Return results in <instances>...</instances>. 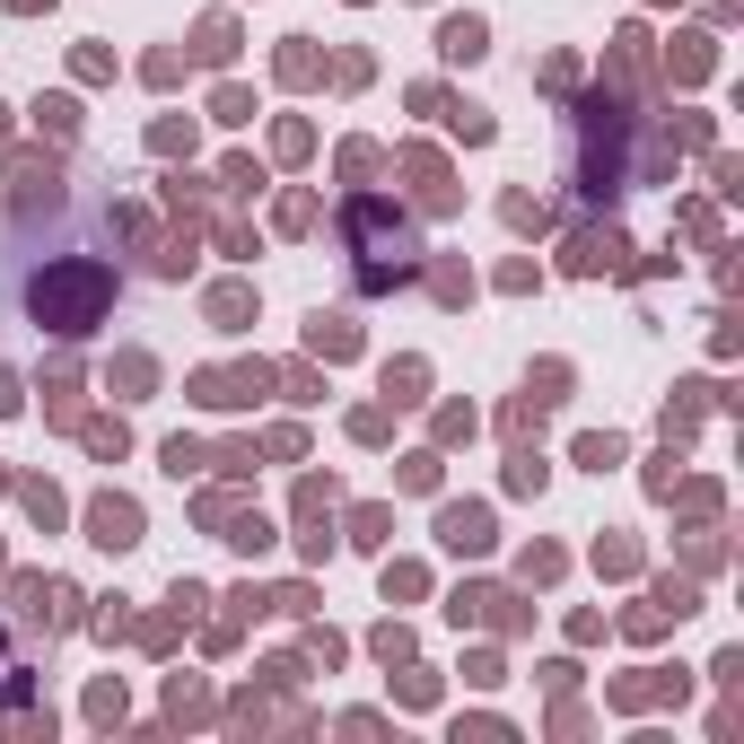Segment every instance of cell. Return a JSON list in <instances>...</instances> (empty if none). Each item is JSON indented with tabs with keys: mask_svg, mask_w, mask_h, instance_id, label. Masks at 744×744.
<instances>
[{
	"mask_svg": "<svg viewBox=\"0 0 744 744\" xmlns=\"http://www.w3.org/2000/svg\"><path fill=\"white\" fill-rule=\"evenodd\" d=\"M621 124H630V115H621L605 88L578 106V193H587V202H614V193H630V167H621Z\"/></svg>",
	"mask_w": 744,
	"mask_h": 744,
	"instance_id": "cell-3",
	"label": "cell"
},
{
	"mask_svg": "<svg viewBox=\"0 0 744 744\" xmlns=\"http://www.w3.org/2000/svg\"><path fill=\"white\" fill-rule=\"evenodd\" d=\"M246 316H254V289H237V280L211 289V325H220V333H246Z\"/></svg>",
	"mask_w": 744,
	"mask_h": 744,
	"instance_id": "cell-9",
	"label": "cell"
},
{
	"mask_svg": "<svg viewBox=\"0 0 744 744\" xmlns=\"http://www.w3.org/2000/svg\"><path fill=\"white\" fill-rule=\"evenodd\" d=\"M421 272H429L438 307H465V298H474V272H465V263H421Z\"/></svg>",
	"mask_w": 744,
	"mask_h": 744,
	"instance_id": "cell-10",
	"label": "cell"
},
{
	"mask_svg": "<svg viewBox=\"0 0 744 744\" xmlns=\"http://www.w3.org/2000/svg\"><path fill=\"white\" fill-rule=\"evenodd\" d=\"M88 543H97V552H131V543H140V508H131V499H88Z\"/></svg>",
	"mask_w": 744,
	"mask_h": 744,
	"instance_id": "cell-4",
	"label": "cell"
},
{
	"mask_svg": "<svg viewBox=\"0 0 744 744\" xmlns=\"http://www.w3.org/2000/svg\"><path fill=\"white\" fill-rule=\"evenodd\" d=\"M0 412H18V376L0 369Z\"/></svg>",
	"mask_w": 744,
	"mask_h": 744,
	"instance_id": "cell-27",
	"label": "cell"
},
{
	"mask_svg": "<svg viewBox=\"0 0 744 744\" xmlns=\"http://www.w3.org/2000/svg\"><path fill=\"white\" fill-rule=\"evenodd\" d=\"M44 403H53V421H71V403H79V369H53V376H44Z\"/></svg>",
	"mask_w": 744,
	"mask_h": 744,
	"instance_id": "cell-15",
	"label": "cell"
},
{
	"mask_svg": "<svg viewBox=\"0 0 744 744\" xmlns=\"http://www.w3.org/2000/svg\"><path fill=\"white\" fill-rule=\"evenodd\" d=\"M88 447L97 456H124V421H88Z\"/></svg>",
	"mask_w": 744,
	"mask_h": 744,
	"instance_id": "cell-24",
	"label": "cell"
},
{
	"mask_svg": "<svg viewBox=\"0 0 744 744\" xmlns=\"http://www.w3.org/2000/svg\"><path fill=\"white\" fill-rule=\"evenodd\" d=\"M0 115H9V106H0ZM0 131H9V124H0Z\"/></svg>",
	"mask_w": 744,
	"mask_h": 744,
	"instance_id": "cell-29",
	"label": "cell"
},
{
	"mask_svg": "<svg viewBox=\"0 0 744 744\" xmlns=\"http://www.w3.org/2000/svg\"><path fill=\"white\" fill-rule=\"evenodd\" d=\"M438 543H447V552H482V543H491V508H465V499L438 508Z\"/></svg>",
	"mask_w": 744,
	"mask_h": 744,
	"instance_id": "cell-5",
	"label": "cell"
},
{
	"mask_svg": "<svg viewBox=\"0 0 744 744\" xmlns=\"http://www.w3.org/2000/svg\"><path fill=\"white\" fill-rule=\"evenodd\" d=\"M403 482L412 491H438V456H403Z\"/></svg>",
	"mask_w": 744,
	"mask_h": 744,
	"instance_id": "cell-25",
	"label": "cell"
},
{
	"mask_svg": "<svg viewBox=\"0 0 744 744\" xmlns=\"http://www.w3.org/2000/svg\"><path fill=\"white\" fill-rule=\"evenodd\" d=\"M280 79H298V88H307V79H316V53H307V44H289V53H280Z\"/></svg>",
	"mask_w": 744,
	"mask_h": 744,
	"instance_id": "cell-23",
	"label": "cell"
},
{
	"mask_svg": "<svg viewBox=\"0 0 744 744\" xmlns=\"http://www.w3.org/2000/svg\"><path fill=\"white\" fill-rule=\"evenodd\" d=\"M18 692H26V666L9 657V630H0V701H18Z\"/></svg>",
	"mask_w": 744,
	"mask_h": 744,
	"instance_id": "cell-21",
	"label": "cell"
},
{
	"mask_svg": "<svg viewBox=\"0 0 744 744\" xmlns=\"http://www.w3.org/2000/svg\"><path fill=\"white\" fill-rule=\"evenodd\" d=\"M35 115H44V131H53V140H71V131H79V106H71V97H44Z\"/></svg>",
	"mask_w": 744,
	"mask_h": 744,
	"instance_id": "cell-16",
	"label": "cell"
},
{
	"mask_svg": "<svg viewBox=\"0 0 744 744\" xmlns=\"http://www.w3.org/2000/svg\"><path fill=\"white\" fill-rule=\"evenodd\" d=\"M333 237L351 246V289L360 298H385V289H403V280H421V228L394 211V202H376V193H351L342 211H333Z\"/></svg>",
	"mask_w": 744,
	"mask_h": 744,
	"instance_id": "cell-2",
	"label": "cell"
},
{
	"mask_svg": "<svg viewBox=\"0 0 744 744\" xmlns=\"http://www.w3.org/2000/svg\"><path fill=\"white\" fill-rule=\"evenodd\" d=\"M0 289H9V307L35 325V333H53V342H88L106 316H115V298H124V272L106 263V254L88 246H18L0 254Z\"/></svg>",
	"mask_w": 744,
	"mask_h": 744,
	"instance_id": "cell-1",
	"label": "cell"
},
{
	"mask_svg": "<svg viewBox=\"0 0 744 744\" xmlns=\"http://www.w3.org/2000/svg\"><path fill=\"white\" fill-rule=\"evenodd\" d=\"M9 9H18V18H35V9H53V0H9Z\"/></svg>",
	"mask_w": 744,
	"mask_h": 744,
	"instance_id": "cell-28",
	"label": "cell"
},
{
	"mask_svg": "<svg viewBox=\"0 0 744 744\" xmlns=\"http://www.w3.org/2000/svg\"><path fill=\"white\" fill-rule=\"evenodd\" d=\"M307 351H316V360H351V351H360V325H351V316H316V325H307Z\"/></svg>",
	"mask_w": 744,
	"mask_h": 744,
	"instance_id": "cell-8",
	"label": "cell"
},
{
	"mask_svg": "<svg viewBox=\"0 0 744 744\" xmlns=\"http://www.w3.org/2000/svg\"><path fill=\"white\" fill-rule=\"evenodd\" d=\"M447 124L465 131V140H491V115H482V106H447Z\"/></svg>",
	"mask_w": 744,
	"mask_h": 744,
	"instance_id": "cell-22",
	"label": "cell"
},
{
	"mask_svg": "<svg viewBox=\"0 0 744 744\" xmlns=\"http://www.w3.org/2000/svg\"><path fill=\"white\" fill-rule=\"evenodd\" d=\"M499 211H508V228H543V202H534V193H508Z\"/></svg>",
	"mask_w": 744,
	"mask_h": 744,
	"instance_id": "cell-19",
	"label": "cell"
},
{
	"mask_svg": "<svg viewBox=\"0 0 744 744\" xmlns=\"http://www.w3.org/2000/svg\"><path fill=\"white\" fill-rule=\"evenodd\" d=\"M438 53H447V62H482V53H491V26H482V18H447V26H438Z\"/></svg>",
	"mask_w": 744,
	"mask_h": 744,
	"instance_id": "cell-7",
	"label": "cell"
},
{
	"mask_svg": "<svg viewBox=\"0 0 744 744\" xmlns=\"http://www.w3.org/2000/svg\"><path fill=\"white\" fill-rule=\"evenodd\" d=\"M578 465H587V474H605V465H621V438H578Z\"/></svg>",
	"mask_w": 744,
	"mask_h": 744,
	"instance_id": "cell-17",
	"label": "cell"
},
{
	"mask_svg": "<svg viewBox=\"0 0 744 744\" xmlns=\"http://www.w3.org/2000/svg\"><path fill=\"white\" fill-rule=\"evenodd\" d=\"M193 53H202V62H228V53H237V26H228V18H202Z\"/></svg>",
	"mask_w": 744,
	"mask_h": 744,
	"instance_id": "cell-13",
	"label": "cell"
},
{
	"mask_svg": "<svg viewBox=\"0 0 744 744\" xmlns=\"http://www.w3.org/2000/svg\"><path fill=\"white\" fill-rule=\"evenodd\" d=\"M621 228H578L570 237V272H621Z\"/></svg>",
	"mask_w": 744,
	"mask_h": 744,
	"instance_id": "cell-6",
	"label": "cell"
},
{
	"mask_svg": "<svg viewBox=\"0 0 744 744\" xmlns=\"http://www.w3.org/2000/svg\"><path fill=\"white\" fill-rule=\"evenodd\" d=\"M149 149H158V158H176V149H193V131H184V124H158V131H149Z\"/></svg>",
	"mask_w": 744,
	"mask_h": 744,
	"instance_id": "cell-26",
	"label": "cell"
},
{
	"mask_svg": "<svg viewBox=\"0 0 744 744\" xmlns=\"http://www.w3.org/2000/svg\"><path fill=\"white\" fill-rule=\"evenodd\" d=\"M158 465H167V474H176V482H184V474H202V465H211V456H202V447H193V438H167V447H158Z\"/></svg>",
	"mask_w": 744,
	"mask_h": 744,
	"instance_id": "cell-14",
	"label": "cell"
},
{
	"mask_svg": "<svg viewBox=\"0 0 744 744\" xmlns=\"http://www.w3.org/2000/svg\"><path fill=\"white\" fill-rule=\"evenodd\" d=\"M115 385H124V394H149V385H158V360H149V351H124V360H115Z\"/></svg>",
	"mask_w": 744,
	"mask_h": 744,
	"instance_id": "cell-11",
	"label": "cell"
},
{
	"mask_svg": "<svg viewBox=\"0 0 744 744\" xmlns=\"http://www.w3.org/2000/svg\"><path fill=\"white\" fill-rule=\"evenodd\" d=\"M88 719H97V727H115V719H124V692H115V683H97V692H88Z\"/></svg>",
	"mask_w": 744,
	"mask_h": 744,
	"instance_id": "cell-20",
	"label": "cell"
},
{
	"mask_svg": "<svg viewBox=\"0 0 744 744\" xmlns=\"http://www.w3.org/2000/svg\"><path fill=\"white\" fill-rule=\"evenodd\" d=\"M228 543H237V552H263V543H272V517H237Z\"/></svg>",
	"mask_w": 744,
	"mask_h": 744,
	"instance_id": "cell-18",
	"label": "cell"
},
{
	"mask_svg": "<svg viewBox=\"0 0 744 744\" xmlns=\"http://www.w3.org/2000/svg\"><path fill=\"white\" fill-rule=\"evenodd\" d=\"M421 385H429L421 360H385V394H394V403H421Z\"/></svg>",
	"mask_w": 744,
	"mask_h": 744,
	"instance_id": "cell-12",
	"label": "cell"
}]
</instances>
